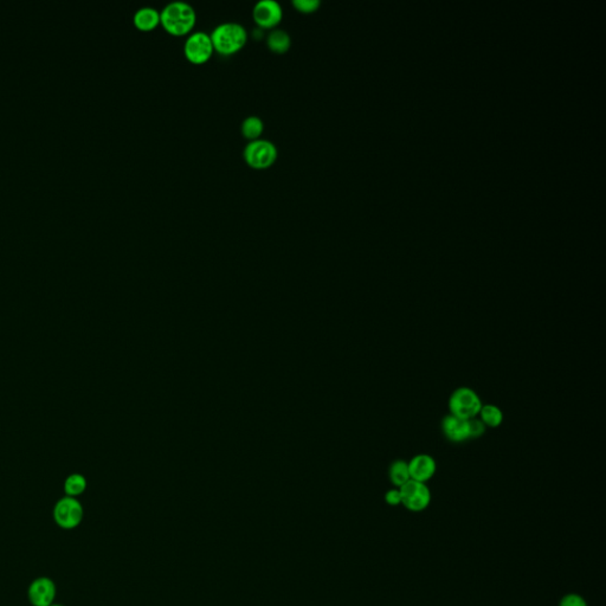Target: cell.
Listing matches in <instances>:
<instances>
[{
    "label": "cell",
    "mask_w": 606,
    "mask_h": 606,
    "mask_svg": "<svg viewBox=\"0 0 606 606\" xmlns=\"http://www.w3.org/2000/svg\"><path fill=\"white\" fill-rule=\"evenodd\" d=\"M197 12L188 3L175 0L160 11V24L172 36H185L195 29Z\"/></svg>",
    "instance_id": "1"
},
{
    "label": "cell",
    "mask_w": 606,
    "mask_h": 606,
    "mask_svg": "<svg viewBox=\"0 0 606 606\" xmlns=\"http://www.w3.org/2000/svg\"><path fill=\"white\" fill-rule=\"evenodd\" d=\"M409 472L411 480L427 483V481L431 480L437 472V463L432 456L427 454H419L412 457L407 462Z\"/></svg>",
    "instance_id": "10"
},
{
    "label": "cell",
    "mask_w": 606,
    "mask_h": 606,
    "mask_svg": "<svg viewBox=\"0 0 606 606\" xmlns=\"http://www.w3.org/2000/svg\"><path fill=\"white\" fill-rule=\"evenodd\" d=\"M559 606H589L585 598L578 594H567L560 599Z\"/></svg>",
    "instance_id": "20"
},
{
    "label": "cell",
    "mask_w": 606,
    "mask_h": 606,
    "mask_svg": "<svg viewBox=\"0 0 606 606\" xmlns=\"http://www.w3.org/2000/svg\"><path fill=\"white\" fill-rule=\"evenodd\" d=\"M213 51L211 37L203 31L191 33L184 44L185 57L193 64H205L210 61Z\"/></svg>",
    "instance_id": "7"
},
{
    "label": "cell",
    "mask_w": 606,
    "mask_h": 606,
    "mask_svg": "<svg viewBox=\"0 0 606 606\" xmlns=\"http://www.w3.org/2000/svg\"><path fill=\"white\" fill-rule=\"evenodd\" d=\"M389 477L391 483L393 484L395 488H400L402 485L407 483V481L411 480L407 461L395 460V462H392L389 469Z\"/></svg>",
    "instance_id": "16"
},
{
    "label": "cell",
    "mask_w": 606,
    "mask_h": 606,
    "mask_svg": "<svg viewBox=\"0 0 606 606\" xmlns=\"http://www.w3.org/2000/svg\"><path fill=\"white\" fill-rule=\"evenodd\" d=\"M482 405L480 395L470 387H458L454 391L447 404L450 415L465 420L476 418Z\"/></svg>",
    "instance_id": "3"
},
{
    "label": "cell",
    "mask_w": 606,
    "mask_h": 606,
    "mask_svg": "<svg viewBox=\"0 0 606 606\" xmlns=\"http://www.w3.org/2000/svg\"><path fill=\"white\" fill-rule=\"evenodd\" d=\"M487 427L482 423L479 417L476 418L469 419V436L470 438H480L481 436L484 435Z\"/></svg>",
    "instance_id": "19"
},
{
    "label": "cell",
    "mask_w": 606,
    "mask_h": 606,
    "mask_svg": "<svg viewBox=\"0 0 606 606\" xmlns=\"http://www.w3.org/2000/svg\"><path fill=\"white\" fill-rule=\"evenodd\" d=\"M442 431L445 438L452 443H463L470 440L469 436V420L449 415L442 420Z\"/></svg>",
    "instance_id": "11"
},
{
    "label": "cell",
    "mask_w": 606,
    "mask_h": 606,
    "mask_svg": "<svg viewBox=\"0 0 606 606\" xmlns=\"http://www.w3.org/2000/svg\"><path fill=\"white\" fill-rule=\"evenodd\" d=\"M267 46L273 53H285L292 46V37L282 29H274L267 36Z\"/></svg>",
    "instance_id": "13"
},
{
    "label": "cell",
    "mask_w": 606,
    "mask_h": 606,
    "mask_svg": "<svg viewBox=\"0 0 606 606\" xmlns=\"http://www.w3.org/2000/svg\"><path fill=\"white\" fill-rule=\"evenodd\" d=\"M399 490L402 495V505L410 512H423L431 503V492L427 483L410 480Z\"/></svg>",
    "instance_id": "6"
},
{
    "label": "cell",
    "mask_w": 606,
    "mask_h": 606,
    "mask_svg": "<svg viewBox=\"0 0 606 606\" xmlns=\"http://www.w3.org/2000/svg\"><path fill=\"white\" fill-rule=\"evenodd\" d=\"M294 8L301 13H313L318 11L321 5L320 0H293Z\"/></svg>",
    "instance_id": "18"
},
{
    "label": "cell",
    "mask_w": 606,
    "mask_h": 606,
    "mask_svg": "<svg viewBox=\"0 0 606 606\" xmlns=\"http://www.w3.org/2000/svg\"><path fill=\"white\" fill-rule=\"evenodd\" d=\"M253 21L260 29H275L283 19L282 5L276 0H260L253 10Z\"/></svg>",
    "instance_id": "8"
},
{
    "label": "cell",
    "mask_w": 606,
    "mask_h": 606,
    "mask_svg": "<svg viewBox=\"0 0 606 606\" xmlns=\"http://www.w3.org/2000/svg\"><path fill=\"white\" fill-rule=\"evenodd\" d=\"M278 157L277 147L267 139H257L249 141L243 151V158L249 166L255 170H265L273 166Z\"/></svg>",
    "instance_id": "4"
},
{
    "label": "cell",
    "mask_w": 606,
    "mask_h": 606,
    "mask_svg": "<svg viewBox=\"0 0 606 606\" xmlns=\"http://www.w3.org/2000/svg\"><path fill=\"white\" fill-rule=\"evenodd\" d=\"M133 21H134L136 29L143 31V33H150L159 26L160 12L157 8L145 6V8H139L138 11L134 13Z\"/></svg>",
    "instance_id": "12"
},
{
    "label": "cell",
    "mask_w": 606,
    "mask_h": 606,
    "mask_svg": "<svg viewBox=\"0 0 606 606\" xmlns=\"http://www.w3.org/2000/svg\"><path fill=\"white\" fill-rule=\"evenodd\" d=\"M384 499H385V502H386L387 505L391 506V507H397V506L402 505V495H400L399 488L387 490L385 492Z\"/></svg>",
    "instance_id": "21"
},
{
    "label": "cell",
    "mask_w": 606,
    "mask_h": 606,
    "mask_svg": "<svg viewBox=\"0 0 606 606\" xmlns=\"http://www.w3.org/2000/svg\"><path fill=\"white\" fill-rule=\"evenodd\" d=\"M477 417L482 420V423L485 427H492V429L500 427L505 419L502 410L494 404H483Z\"/></svg>",
    "instance_id": "14"
},
{
    "label": "cell",
    "mask_w": 606,
    "mask_h": 606,
    "mask_svg": "<svg viewBox=\"0 0 606 606\" xmlns=\"http://www.w3.org/2000/svg\"><path fill=\"white\" fill-rule=\"evenodd\" d=\"M50 606H63V605H62V604H56V603H53V604H51V605H50Z\"/></svg>",
    "instance_id": "22"
},
{
    "label": "cell",
    "mask_w": 606,
    "mask_h": 606,
    "mask_svg": "<svg viewBox=\"0 0 606 606\" xmlns=\"http://www.w3.org/2000/svg\"><path fill=\"white\" fill-rule=\"evenodd\" d=\"M57 594L56 584L48 577L36 578L29 586L28 597L33 606H50Z\"/></svg>",
    "instance_id": "9"
},
{
    "label": "cell",
    "mask_w": 606,
    "mask_h": 606,
    "mask_svg": "<svg viewBox=\"0 0 606 606\" xmlns=\"http://www.w3.org/2000/svg\"><path fill=\"white\" fill-rule=\"evenodd\" d=\"M213 49L224 56L233 55L244 48L248 42V31L236 21H225L217 25L211 35Z\"/></svg>",
    "instance_id": "2"
},
{
    "label": "cell",
    "mask_w": 606,
    "mask_h": 606,
    "mask_svg": "<svg viewBox=\"0 0 606 606\" xmlns=\"http://www.w3.org/2000/svg\"><path fill=\"white\" fill-rule=\"evenodd\" d=\"M53 520L62 529L70 531L81 525L84 510L76 497H64L53 507Z\"/></svg>",
    "instance_id": "5"
},
{
    "label": "cell",
    "mask_w": 606,
    "mask_h": 606,
    "mask_svg": "<svg viewBox=\"0 0 606 606\" xmlns=\"http://www.w3.org/2000/svg\"><path fill=\"white\" fill-rule=\"evenodd\" d=\"M86 477L81 474H73L66 477L64 482V492L66 497H78L86 492Z\"/></svg>",
    "instance_id": "17"
},
{
    "label": "cell",
    "mask_w": 606,
    "mask_h": 606,
    "mask_svg": "<svg viewBox=\"0 0 606 606\" xmlns=\"http://www.w3.org/2000/svg\"><path fill=\"white\" fill-rule=\"evenodd\" d=\"M263 132H265V123L256 115H250L248 118H245L240 125V133L245 139H248L249 141L260 139Z\"/></svg>",
    "instance_id": "15"
}]
</instances>
